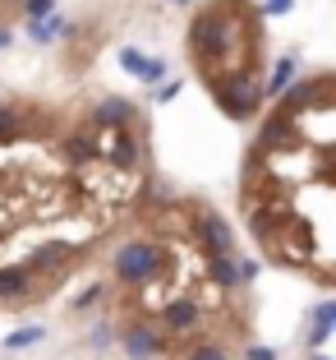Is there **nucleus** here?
Here are the masks:
<instances>
[{"mask_svg": "<svg viewBox=\"0 0 336 360\" xmlns=\"http://www.w3.org/2000/svg\"><path fill=\"white\" fill-rule=\"evenodd\" d=\"M161 264H166V255H161V245H152V240H129V245L116 250V277L125 286H147L161 273Z\"/></svg>", "mask_w": 336, "mask_h": 360, "instance_id": "nucleus-1", "label": "nucleus"}, {"mask_svg": "<svg viewBox=\"0 0 336 360\" xmlns=\"http://www.w3.org/2000/svg\"><path fill=\"white\" fill-rule=\"evenodd\" d=\"M212 97H217L231 116H253L263 106V84L249 75H212Z\"/></svg>", "mask_w": 336, "mask_h": 360, "instance_id": "nucleus-2", "label": "nucleus"}, {"mask_svg": "<svg viewBox=\"0 0 336 360\" xmlns=\"http://www.w3.org/2000/svg\"><path fill=\"white\" fill-rule=\"evenodd\" d=\"M97 158L106 162V167H120V171H129L138 162V139L129 134V129H111V139H106L102 148H97Z\"/></svg>", "mask_w": 336, "mask_h": 360, "instance_id": "nucleus-3", "label": "nucleus"}, {"mask_svg": "<svg viewBox=\"0 0 336 360\" xmlns=\"http://www.w3.org/2000/svg\"><path fill=\"white\" fill-rule=\"evenodd\" d=\"M134 120H138V111H134V102H125V97H106V102L93 111V125H102V129H129Z\"/></svg>", "mask_w": 336, "mask_h": 360, "instance_id": "nucleus-4", "label": "nucleus"}, {"mask_svg": "<svg viewBox=\"0 0 336 360\" xmlns=\"http://www.w3.org/2000/svg\"><path fill=\"white\" fill-rule=\"evenodd\" d=\"M161 323H166L170 333H194L203 323L199 300H170V305H161Z\"/></svg>", "mask_w": 336, "mask_h": 360, "instance_id": "nucleus-5", "label": "nucleus"}, {"mask_svg": "<svg viewBox=\"0 0 336 360\" xmlns=\"http://www.w3.org/2000/svg\"><path fill=\"white\" fill-rule=\"evenodd\" d=\"M125 351H129L134 360H152V356H161V351H166V342L147 328V323H138V328L125 333Z\"/></svg>", "mask_w": 336, "mask_h": 360, "instance_id": "nucleus-6", "label": "nucleus"}, {"mask_svg": "<svg viewBox=\"0 0 336 360\" xmlns=\"http://www.w3.org/2000/svg\"><path fill=\"white\" fill-rule=\"evenodd\" d=\"M199 240L208 245V255L217 259V255H231L235 236L226 231V222H221V217H199Z\"/></svg>", "mask_w": 336, "mask_h": 360, "instance_id": "nucleus-7", "label": "nucleus"}, {"mask_svg": "<svg viewBox=\"0 0 336 360\" xmlns=\"http://www.w3.org/2000/svg\"><path fill=\"white\" fill-rule=\"evenodd\" d=\"M120 65H125L129 75H138L143 84H157V79H166V65H161V60H147V56H138L134 46H125V51H120Z\"/></svg>", "mask_w": 336, "mask_h": 360, "instance_id": "nucleus-8", "label": "nucleus"}, {"mask_svg": "<svg viewBox=\"0 0 336 360\" xmlns=\"http://www.w3.org/2000/svg\"><path fill=\"white\" fill-rule=\"evenodd\" d=\"M32 296V273L28 268H0V300H23Z\"/></svg>", "mask_w": 336, "mask_h": 360, "instance_id": "nucleus-9", "label": "nucleus"}, {"mask_svg": "<svg viewBox=\"0 0 336 360\" xmlns=\"http://www.w3.org/2000/svg\"><path fill=\"white\" fill-rule=\"evenodd\" d=\"M69 259H74V250H69V245H37V250H32V259H28V273H32V268H51V264H69Z\"/></svg>", "mask_w": 336, "mask_h": 360, "instance_id": "nucleus-10", "label": "nucleus"}, {"mask_svg": "<svg viewBox=\"0 0 336 360\" xmlns=\"http://www.w3.org/2000/svg\"><path fill=\"white\" fill-rule=\"evenodd\" d=\"M65 158H69V162H79V167L97 162V139H93V129H83V134H74L69 143H65Z\"/></svg>", "mask_w": 336, "mask_h": 360, "instance_id": "nucleus-11", "label": "nucleus"}, {"mask_svg": "<svg viewBox=\"0 0 336 360\" xmlns=\"http://www.w3.org/2000/svg\"><path fill=\"white\" fill-rule=\"evenodd\" d=\"M208 268H212V282H217V286H226V291H231V286H240V264H235L231 255H217Z\"/></svg>", "mask_w": 336, "mask_h": 360, "instance_id": "nucleus-12", "label": "nucleus"}, {"mask_svg": "<svg viewBox=\"0 0 336 360\" xmlns=\"http://www.w3.org/2000/svg\"><path fill=\"white\" fill-rule=\"evenodd\" d=\"M332 328H336V305H318V314H314V338H309V347H323Z\"/></svg>", "mask_w": 336, "mask_h": 360, "instance_id": "nucleus-13", "label": "nucleus"}, {"mask_svg": "<svg viewBox=\"0 0 336 360\" xmlns=\"http://www.w3.org/2000/svg\"><path fill=\"white\" fill-rule=\"evenodd\" d=\"M180 360H231V356H226V347H217V342H194V347L180 351Z\"/></svg>", "mask_w": 336, "mask_h": 360, "instance_id": "nucleus-14", "label": "nucleus"}, {"mask_svg": "<svg viewBox=\"0 0 336 360\" xmlns=\"http://www.w3.org/2000/svg\"><path fill=\"white\" fill-rule=\"evenodd\" d=\"M32 342H42V323H28V328L10 333V338H5V347H10V351H23V347H32Z\"/></svg>", "mask_w": 336, "mask_h": 360, "instance_id": "nucleus-15", "label": "nucleus"}, {"mask_svg": "<svg viewBox=\"0 0 336 360\" xmlns=\"http://www.w3.org/2000/svg\"><path fill=\"white\" fill-rule=\"evenodd\" d=\"M290 79H295V60H281V65H276V79L263 88V97H267V93H272V97H281L285 88H290Z\"/></svg>", "mask_w": 336, "mask_h": 360, "instance_id": "nucleus-16", "label": "nucleus"}, {"mask_svg": "<svg viewBox=\"0 0 336 360\" xmlns=\"http://www.w3.org/2000/svg\"><path fill=\"white\" fill-rule=\"evenodd\" d=\"M32 37H37V42H51V37H55V32H65V19H55V14H51V19H46V23H32Z\"/></svg>", "mask_w": 336, "mask_h": 360, "instance_id": "nucleus-17", "label": "nucleus"}, {"mask_svg": "<svg viewBox=\"0 0 336 360\" xmlns=\"http://www.w3.org/2000/svg\"><path fill=\"white\" fill-rule=\"evenodd\" d=\"M19 111H10V106H0V139H19Z\"/></svg>", "mask_w": 336, "mask_h": 360, "instance_id": "nucleus-18", "label": "nucleus"}, {"mask_svg": "<svg viewBox=\"0 0 336 360\" xmlns=\"http://www.w3.org/2000/svg\"><path fill=\"white\" fill-rule=\"evenodd\" d=\"M23 10H28V19H32V23H46V19L55 14V0H28Z\"/></svg>", "mask_w": 336, "mask_h": 360, "instance_id": "nucleus-19", "label": "nucleus"}, {"mask_svg": "<svg viewBox=\"0 0 336 360\" xmlns=\"http://www.w3.org/2000/svg\"><path fill=\"white\" fill-rule=\"evenodd\" d=\"M97 296H102V286H88V291H83V296H79V300H74V309H88V305H93V300Z\"/></svg>", "mask_w": 336, "mask_h": 360, "instance_id": "nucleus-20", "label": "nucleus"}, {"mask_svg": "<svg viewBox=\"0 0 336 360\" xmlns=\"http://www.w3.org/2000/svg\"><path fill=\"white\" fill-rule=\"evenodd\" d=\"M290 10V0H263V14H285Z\"/></svg>", "mask_w": 336, "mask_h": 360, "instance_id": "nucleus-21", "label": "nucleus"}, {"mask_svg": "<svg viewBox=\"0 0 336 360\" xmlns=\"http://www.w3.org/2000/svg\"><path fill=\"white\" fill-rule=\"evenodd\" d=\"M249 360H276L272 347H249Z\"/></svg>", "mask_w": 336, "mask_h": 360, "instance_id": "nucleus-22", "label": "nucleus"}, {"mask_svg": "<svg viewBox=\"0 0 336 360\" xmlns=\"http://www.w3.org/2000/svg\"><path fill=\"white\" fill-rule=\"evenodd\" d=\"M10 42H14V37H10V28H0V51H5Z\"/></svg>", "mask_w": 336, "mask_h": 360, "instance_id": "nucleus-23", "label": "nucleus"}, {"mask_svg": "<svg viewBox=\"0 0 336 360\" xmlns=\"http://www.w3.org/2000/svg\"><path fill=\"white\" fill-rule=\"evenodd\" d=\"M314 360H327V356H314Z\"/></svg>", "mask_w": 336, "mask_h": 360, "instance_id": "nucleus-24", "label": "nucleus"}]
</instances>
